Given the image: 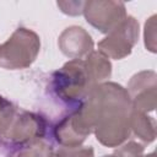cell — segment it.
Wrapping results in <instances>:
<instances>
[{"label": "cell", "mask_w": 157, "mask_h": 157, "mask_svg": "<svg viewBox=\"0 0 157 157\" xmlns=\"http://www.w3.org/2000/svg\"><path fill=\"white\" fill-rule=\"evenodd\" d=\"M78 112L107 147L120 146L130 135L131 98L126 88L115 82L93 86Z\"/></svg>", "instance_id": "6da1fadb"}, {"label": "cell", "mask_w": 157, "mask_h": 157, "mask_svg": "<svg viewBox=\"0 0 157 157\" xmlns=\"http://www.w3.org/2000/svg\"><path fill=\"white\" fill-rule=\"evenodd\" d=\"M40 49L38 34L28 28H17L0 45V66L4 69H26L33 64Z\"/></svg>", "instance_id": "7a4b0ae2"}, {"label": "cell", "mask_w": 157, "mask_h": 157, "mask_svg": "<svg viewBox=\"0 0 157 157\" xmlns=\"http://www.w3.org/2000/svg\"><path fill=\"white\" fill-rule=\"evenodd\" d=\"M53 88L64 101H75L92 88L82 59H71L53 75Z\"/></svg>", "instance_id": "3957f363"}, {"label": "cell", "mask_w": 157, "mask_h": 157, "mask_svg": "<svg viewBox=\"0 0 157 157\" xmlns=\"http://www.w3.org/2000/svg\"><path fill=\"white\" fill-rule=\"evenodd\" d=\"M139 39V22L132 16H126L113 31L98 43V50L108 59L128 56Z\"/></svg>", "instance_id": "277c9868"}, {"label": "cell", "mask_w": 157, "mask_h": 157, "mask_svg": "<svg viewBox=\"0 0 157 157\" xmlns=\"http://www.w3.org/2000/svg\"><path fill=\"white\" fill-rule=\"evenodd\" d=\"M87 22L102 33H109L126 17L125 5L120 1L90 0L85 1L83 11Z\"/></svg>", "instance_id": "5b68a950"}, {"label": "cell", "mask_w": 157, "mask_h": 157, "mask_svg": "<svg viewBox=\"0 0 157 157\" xmlns=\"http://www.w3.org/2000/svg\"><path fill=\"white\" fill-rule=\"evenodd\" d=\"M44 131L45 123L42 117L26 110H20L5 139L23 145L40 139L44 135Z\"/></svg>", "instance_id": "8992f818"}, {"label": "cell", "mask_w": 157, "mask_h": 157, "mask_svg": "<svg viewBox=\"0 0 157 157\" xmlns=\"http://www.w3.org/2000/svg\"><path fill=\"white\" fill-rule=\"evenodd\" d=\"M91 132L92 129L88 126L77 109L58 123L54 130L55 139L63 147L81 146L86 136Z\"/></svg>", "instance_id": "52a82bcc"}, {"label": "cell", "mask_w": 157, "mask_h": 157, "mask_svg": "<svg viewBox=\"0 0 157 157\" xmlns=\"http://www.w3.org/2000/svg\"><path fill=\"white\" fill-rule=\"evenodd\" d=\"M59 49L71 59L86 58L93 52V40L88 32L78 26L65 28L58 39Z\"/></svg>", "instance_id": "ba28073f"}, {"label": "cell", "mask_w": 157, "mask_h": 157, "mask_svg": "<svg viewBox=\"0 0 157 157\" xmlns=\"http://www.w3.org/2000/svg\"><path fill=\"white\" fill-rule=\"evenodd\" d=\"M83 65L92 87L98 83H102L112 75V64L109 59L99 50L91 52L85 58Z\"/></svg>", "instance_id": "9c48e42d"}, {"label": "cell", "mask_w": 157, "mask_h": 157, "mask_svg": "<svg viewBox=\"0 0 157 157\" xmlns=\"http://www.w3.org/2000/svg\"><path fill=\"white\" fill-rule=\"evenodd\" d=\"M130 129L142 141L150 144L156 137V123L145 113L135 112L131 109L130 113Z\"/></svg>", "instance_id": "30bf717a"}, {"label": "cell", "mask_w": 157, "mask_h": 157, "mask_svg": "<svg viewBox=\"0 0 157 157\" xmlns=\"http://www.w3.org/2000/svg\"><path fill=\"white\" fill-rule=\"evenodd\" d=\"M54 150L50 144L42 141L40 139L23 144L15 150L9 157H53Z\"/></svg>", "instance_id": "8fae6325"}, {"label": "cell", "mask_w": 157, "mask_h": 157, "mask_svg": "<svg viewBox=\"0 0 157 157\" xmlns=\"http://www.w3.org/2000/svg\"><path fill=\"white\" fill-rule=\"evenodd\" d=\"M156 78H157V76H156L155 71H141V72L134 75L130 78L128 90H126L130 98L144 90L156 87Z\"/></svg>", "instance_id": "7c38bea8"}, {"label": "cell", "mask_w": 157, "mask_h": 157, "mask_svg": "<svg viewBox=\"0 0 157 157\" xmlns=\"http://www.w3.org/2000/svg\"><path fill=\"white\" fill-rule=\"evenodd\" d=\"M18 112L20 110L17 107H15L10 101L0 97V136L2 139H5L6 134L12 126Z\"/></svg>", "instance_id": "4fadbf2b"}, {"label": "cell", "mask_w": 157, "mask_h": 157, "mask_svg": "<svg viewBox=\"0 0 157 157\" xmlns=\"http://www.w3.org/2000/svg\"><path fill=\"white\" fill-rule=\"evenodd\" d=\"M53 157H94L93 148L91 146L88 147H61L59 148Z\"/></svg>", "instance_id": "5bb4252c"}, {"label": "cell", "mask_w": 157, "mask_h": 157, "mask_svg": "<svg viewBox=\"0 0 157 157\" xmlns=\"http://www.w3.org/2000/svg\"><path fill=\"white\" fill-rule=\"evenodd\" d=\"M115 157H142L144 156V146L139 142L130 141L114 153Z\"/></svg>", "instance_id": "9a60e30c"}, {"label": "cell", "mask_w": 157, "mask_h": 157, "mask_svg": "<svg viewBox=\"0 0 157 157\" xmlns=\"http://www.w3.org/2000/svg\"><path fill=\"white\" fill-rule=\"evenodd\" d=\"M145 45L146 48L156 53V16H151L145 23Z\"/></svg>", "instance_id": "2e32d148"}, {"label": "cell", "mask_w": 157, "mask_h": 157, "mask_svg": "<svg viewBox=\"0 0 157 157\" xmlns=\"http://www.w3.org/2000/svg\"><path fill=\"white\" fill-rule=\"evenodd\" d=\"M58 6L61 11L70 16H76L82 13L85 1H58Z\"/></svg>", "instance_id": "e0dca14e"}, {"label": "cell", "mask_w": 157, "mask_h": 157, "mask_svg": "<svg viewBox=\"0 0 157 157\" xmlns=\"http://www.w3.org/2000/svg\"><path fill=\"white\" fill-rule=\"evenodd\" d=\"M144 157H156V156H155V153L152 152V153H148L147 156H144Z\"/></svg>", "instance_id": "ac0fdd59"}, {"label": "cell", "mask_w": 157, "mask_h": 157, "mask_svg": "<svg viewBox=\"0 0 157 157\" xmlns=\"http://www.w3.org/2000/svg\"><path fill=\"white\" fill-rule=\"evenodd\" d=\"M103 157H115L114 155H109V156H103Z\"/></svg>", "instance_id": "d6986e66"}]
</instances>
